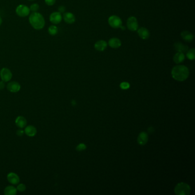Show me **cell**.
<instances>
[{"instance_id": "19", "label": "cell", "mask_w": 195, "mask_h": 195, "mask_svg": "<svg viewBox=\"0 0 195 195\" xmlns=\"http://www.w3.org/2000/svg\"><path fill=\"white\" fill-rule=\"evenodd\" d=\"M25 132L27 136L30 137H33L37 133V129L35 126L29 125L25 128Z\"/></svg>"}, {"instance_id": "26", "label": "cell", "mask_w": 195, "mask_h": 195, "mask_svg": "<svg viewBox=\"0 0 195 195\" xmlns=\"http://www.w3.org/2000/svg\"><path fill=\"white\" fill-rule=\"evenodd\" d=\"M86 148V145H85L84 144H79V145L77 147L76 149H77V150H78V151H82V150H85Z\"/></svg>"}, {"instance_id": "31", "label": "cell", "mask_w": 195, "mask_h": 195, "mask_svg": "<svg viewBox=\"0 0 195 195\" xmlns=\"http://www.w3.org/2000/svg\"><path fill=\"white\" fill-rule=\"evenodd\" d=\"M23 133L24 132H23V130H18L17 132V134L18 136H21L23 135Z\"/></svg>"}, {"instance_id": "29", "label": "cell", "mask_w": 195, "mask_h": 195, "mask_svg": "<svg viewBox=\"0 0 195 195\" xmlns=\"http://www.w3.org/2000/svg\"><path fill=\"white\" fill-rule=\"evenodd\" d=\"M65 11V6H60L59 8H58V12L60 13H63V12Z\"/></svg>"}, {"instance_id": "11", "label": "cell", "mask_w": 195, "mask_h": 195, "mask_svg": "<svg viewBox=\"0 0 195 195\" xmlns=\"http://www.w3.org/2000/svg\"><path fill=\"white\" fill-rule=\"evenodd\" d=\"M63 19L64 21L68 24H72L74 23L76 21L75 15L70 12H67L64 13L63 15Z\"/></svg>"}, {"instance_id": "22", "label": "cell", "mask_w": 195, "mask_h": 195, "mask_svg": "<svg viewBox=\"0 0 195 195\" xmlns=\"http://www.w3.org/2000/svg\"><path fill=\"white\" fill-rule=\"evenodd\" d=\"M187 57L190 60H194L195 59V49L194 48L188 49L187 52Z\"/></svg>"}, {"instance_id": "3", "label": "cell", "mask_w": 195, "mask_h": 195, "mask_svg": "<svg viewBox=\"0 0 195 195\" xmlns=\"http://www.w3.org/2000/svg\"><path fill=\"white\" fill-rule=\"evenodd\" d=\"M175 192L178 195H188L190 193V188L187 184H178L175 189Z\"/></svg>"}, {"instance_id": "5", "label": "cell", "mask_w": 195, "mask_h": 195, "mask_svg": "<svg viewBox=\"0 0 195 195\" xmlns=\"http://www.w3.org/2000/svg\"><path fill=\"white\" fill-rule=\"evenodd\" d=\"M30 9L28 6L25 5H20L17 7L16 12L18 16L25 17L28 16L30 13Z\"/></svg>"}, {"instance_id": "9", "label": "cell", "mask_w": 195, "mask_h": 195, "mask_svg": "<svg viewBox=\"0 0 195 195\" xmlns=\"http://www.w3.org/2000/svg\"><path fill=\"white\" fill-rule=\"evenodd\" d=\"M138 36L143 40H147L150 37L149 31L145 28H140L138 29Z\"/></svg>"}, {"instance_id": "2", "label": "cell", "mask_w": 195, "mask_h": 195, "mask_svg": "<svg viewBox=\"0 0 195 195\" xmlns=\"http://www.w3.org/2000/svg\"><path fill=\"white\" fill-rule=\"evenodd\" d=\"M29 21L32 26L36 30L43 29L45 24L44 18L38 12H33L29 16Z\"/></svg>"}, {"instance_id": "23", "label": "cell", "mask_w": 195, "mask_h": 195, "mask_svg": "<svg viewBox=\"0 0 195 195\" xmlns=\"http://www.w3.org/2000/svg\"><path fill=\"white\" fill-rule=\"evenodd\" d=\"M58 32L57 27L55 25H51L48 28V32L49 33V35H52V36H55L57 35Z\"/></svg>"}, {"instance_id": "15", "label": "cell", "mask_w": 195, "mask_h": 195, "mask_svg": "<svg viewBox=\"0 0 195 195\" xmlns=\"http://www.w3.org/2000/svg\"><path fill=\"white\" fill-rule=\"evenodd\" d=\"M108 44L110 48L117 49L121 46V41L119 39L113 37L109 40Z\"/></svg>"}, {"instance_id": "33", "label": "cell", "mask_w": 195, "mask_h": 195, "mask_svg": "<svg viewBox=\"0 0 195 195\" xmlns=\"http://www.w3.org/2000/svg\"><path fill=\"white\" fill-rule=\"evenodd\" d=\"M28 1H34V0H28Z\"/></svg>"}, {"instance_id": "13", "label": "cell", "mask_w": 195, "mask_h": 195, "mask_svg": "<svg viewBox=\"0 0 195 195\" xmlns=\"http://www.w3.org/2000/svg\"><path fill=\"white\" fill-rule=\"evenodd\" d=\"M7 88H8V89L10 92L16 93V92H18L20 90L21 86H20V85L19 84V83H18L17 82L12 81V82H11L10 83L8 84Z\"/></svg>"}, {"instance_id": "28", "label": "cell", "mask_w": 195, "mask_h": 195, "mask_svg": "<svg viewBox=\"0 0 195 195\" xmlns=\"http://www.w3.org/2000/svg\"><path fill=\"white\" fill-rule=\"evenodd\" d=\"M56 0H45L46 5L48 6H52L56 3Z\"/></svg>"}, {"instance_id": "27", "label": "cell", "mask_w": 195, "mask_h": 195, "mask_svg": "<svg viewBox=\"0 0 195 195\" xmlns=\"http://www.w3.org/2000/svg\"><path fill=\"white\" fill-rule=\"evenodd\" d=\"M120 88L122 89H127L129 88V84L126 82H122L120 84Z\"/></svg>"}, {"instance_id": "8", "label": "cell", "mask_w": 195, "mask_h": 195, "mask_svg": "<svg viewBox=\"0 0 195 195\" xmlns=\"http://www.w3.org/2000/svg\"><path fill=\"white\" fill-rule=\"evenodd\" d=\"M62 19H63V17L61 13L59 12L52 13L50 15V17H49L50 21L54 25H57L60 23L61 21H62Z\"/></svg>"}, {"instance_id": "4", "label": "cell", "mask_w": 195, "mask_h": 195, "mask_svg": "<svg viewBox=\"0 0 195 195\" xmlns=\"http://www.w3.org/2000/svg\"><path fill=\"white\" fill-rule=\"evenodd\" d=\"M108 23L109 25L115 29L121 28L122 26V20L120 18L117 16H112L108 19Z\"/></svg>"}, {"instance_id": "17", "label": "cell", "mask_w": 195, "mask_h": 195, "mask_svg": "<svg viewBox=\"0 0 195 195\" xmlns=\"http://www.w3.org/2000/svg\"><path fill=\"white\" fill-rule=\"evenodd\" d=\"M8 180L12 184H17L20 182V178L17 175L14 173H10L8 175Z\"/></svg>"}, {"instance_id": "32", "label": "cell", "mask_w": 195, "mask_h": 195, "mask_svg": "<svg viewBox=\"0 0 195 195\" xmlns=\"http://www.w3.org/2000/svg\"><path fill=\"white\" fill-rule=\"evenodd\" d=\"M2 18H1V17H0V26L1 25V24H2Z\"/></svg>"}, {"instance_id": "6", "label": "cell", "mask_w": 195, "mask_h": 195, "mask_svg": "<svg viewBox=\"0 0 195 195\" xmlns=\"http://www.w3.org/2000/svg\"><path fill=\"white\" fill-rule=\"evenodd\" d=\"M126 26L128 29L131 31L134 32L137 30L138 28V24L137 18L133 16L130 17L127 20Z\"/></svg>"}, {"instance_id": "10", "label": "cell", "mask_w": 195, "mask_h": 195, "mask_svg": "<svg viewBox=\"0 0 195 195\" xmlns=\"http://www.w3.org/2000/svg\"><path fill=\"white\" fill-rule=\"evenodd\" d=\"M107 46H108V44L105 41L99 40L95 43L94 48L98 51L103 52L106 49Z\"/></svg>"}, {"instance_id": "20", "label": "cell", "mask_w": 195, "mask_h": 195, "mask_svg": "<svg viewBox=\"0 0 195 195\" xmlns=\"http://www.w3.org/2000/svg\"><path fill=\"white\" fill-rule=\"evenodd\" d=\"M26 124H27L26 120L23 116H18L16 120V125L20 128H23L24 127H25L26 125Z\"/></svg>"}, {"instance_id": "7", "label": "cell", "mask_w": 195, "mask_h": 195, "mask_svg": "<svg viewBox=\"0 0 195 195\" xmlns=\"http://www.w3.org/2000/svg\"><path fill=\"white\" fill-rule=\"evenodd\" d=\"M0 77L3 81L8 82L11 80L12 79V72L9 69L6 68H4L0 71Z\"/></svg>"}, {"instance_id": "30", "label": "cell", "mask_w": 195, "mask_h": 195, "mask_svg": "<svg viewBox=\"0 0 195 195\" xmlns=\"http://www.w3.org/2000/svg\"><path fill=\"white\" fill-rule=\"evenodd\" d=\"M5 88V84L4 81H1L0 82V90H2Z\"/></svg>"}, {"instance_id": "14", "label": "cell", "mask_w": 195, "mask_h": 195, "mask_svg": "<svg viewBox=\"0 0 195 195\" xmlns=\"http://www.w3.org/2000/svg\"><path fill=\"white\" fill-rule=\"evenodd\" d=\"M148 141V136L146 132H143L140 133L138 138V143L141 145H144Z\"/></svg>"}, {"instance_id": "24", "label": "cell", "mask_w": 195, "mask_h": 195, "mask_svg": "<svg viewBox=\"0 0 195 195\" xmlns=\"http://www.w3.org/2000/svg\"><path fill=\"white\" fill-rule=\"evenodd\" d=\"M39 8L40 6L37 4H33L29 8L30 11L33 12H37V11L39 10Z\"/></svg>"}, {"instance_id": "18", "label": "cell", "mask_w": 195, "mask_h": 195, "mask_svg": "<svg viewBox=\"0 0 195 195\" xmlns=\"http://www.w3.org/2000/svg\"><path fill=\"white\" fill-rule=\"evenodd\" d=\"M185 58V56L183 53L178 52L175 54L173 57V61L176 63H181L184 61Z\"/></svg>"}, {"instance_id": "12", "label": "cell", "mask_w": 195, "mask_h": 195, "mask_svg": "<svg viewBox=\"0 0 195 195\" xmlns=\"http://www.w3.org/2000/svg\"><path fill=\"white\" fill-rule=\"evenodd\" d=\"M174 48L175 49V50L178 52H181V53H186L188 51L189 49V47L184 45L183 43L180 42H176L174 45Z\"/></svg>"}, {"instance_id": "21", "label": "cell", "mask_w": 195, "mask_h": 195, "mask_svg": "<svg viewBox=\"0 0 195 195\" xmlns=\"http://www.w3.org/2000/svg\"><path fill=\"white\" fill-rule=\"evenodd\" d=\"M17 192V188H16L13 186H8L4 190V193L6 195H16Z\"/></svg>"}, {"instance_id": "25", "label": "cell", "mask_w": 195, "mask_h": 195, "mask_svg": "<svg viewBox=\"0 0 195 195\" xmlns=\"http://www.w3.org/2000/svg\"><path fill=\"white\" fill-rule=\"evenodd\" d=\"M26 189V186L23 184H19L17 186V190H18L19 192H24Z\"/></svg>"}, {"instance_id": "1", "label": "cell", "mask_w": 195, "mask_h": 195, "mask_svg": "<svg viewBox=\"0 0 195 195\" xmlns=\"http://www.w3.org/2000/svg\"><path fill=\"white\" fill-rule=\"evenodd\" d=\"M171 74L175 80L183 81L187 79L189 76V69L184 65H177L173 68Z\"/></svg>"}, {"instance_id": "16", "label": "cell", "mask_w": 195, "mask_h": 195, "mask_svg": "<svg viewBox=\"0 0 195 195\" xmlns=\"http://www.w3.org/2000/svg\"><path fill=\"white\" fill-rule=\"evenodd\" d=\"M181 36L184 40L188 42H191L193 40L194 36L189 31L185 30L181 33Z\"/></svg>"}]
</instances>
